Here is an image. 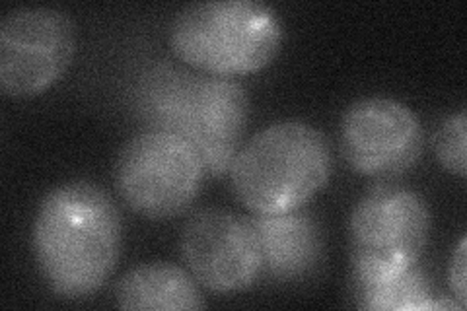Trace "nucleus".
<instances>
[{
    "label": "nucleus",
    "mask_w": 467,
    "mask_h": 311,
    "mask_svg": "<svg viewBox=\"0 0 467 311\" xmlns=\"http://www.w3.org/2000/svg\"><path fill=\"white\" fill-rule=\"evenodd\" d=\"M121 214L92 181L51 189L37 206L32 244L47 286L65 300H86L113 275L121 254Z\"/></svg>",
    "instance_id": "1"
},
{
    "label": "nucleus",
    "mask_w": 467,
    "mask_h": 311,
    "mask_svg": "<svg viewBox=\"0 0 467 311\" xmlns=\"http://www.w3.org/2000/svg\"><path fill=\"white\" fill-rule=\"evenodd\" d=\"M137 111L146 129L178 135L197 152L204 173L223 177L242 148L250 98L234 78L162 65L142 77Z\"/></svg>",
    "instance_id": "2"
},
{
    "label": "nucleus",
    "mask_w": 467,
    "mask_h": 311,
    "mask_svg": "<svg viewBox=\"0 0 467 311\" xmlns=\"http://www.w3.org/2000/svg\"><path fill=\"white\" fill-rule=\"evenodd\" d=\"M228 173L234 195L250 213H290L329 183L331 144L308 123L279 121L242 144Z\"/></svg>",
    "instance_id": "3"
},
{
    "label": "nucleus",
    "mask_w": 467,
    "mask_h": 311,
    "mask_svg": "<svg viewBox=\"0 0 467 311\" xmlns=\"http://www.w3.org/2000/svg\"><path fill=\"white\" fill-rule=\"evenodd\" d=\"M283 39L279 14L255 0L189 5L170 27V46L180 61L197 72L224 78L269 67Z\"/></svg>",
    "instance_id": "4"
},
{
    "label": "nucleus",
    "mask_w": 467,
    "mask_h": 311,
    "mask_svg": "<svg viewBox=\"0 0 467 311\" xmlns=\"http://www.w3.org/2000/svg\"><path fill=\"white\" fill-rule=\"evenodd\" d=\"M431 238V211L417 191L382 181L355 204L348 220L350 285L374 283L419 266Z\"/></svg>",
    "instance_id": "5"
},
{
    "label": "nucleus",
    "mask_w": 467,
    "mask_h": 311,
    "mask_svg": "<svg viewBox=\"0 0 467 311\" xmlns=\"http://www.w3.org/2000/svg\"><path fill=\"white\" fill-rule=\"evenodd\" d=\"M204 175L201 158L183 139L144 129L121 148L113 181L130 211L149 220H170L195 202Z\"/></svg>",
    "instance_id": "6"
},
{
    "label": "nucleus",
    "mask_w": 467,
    "mask_h": 311,
    "mask_svg": "<svg viewBox=\"0 0 467 311\" xmlns=\"http://www.w3.org/2000/svg\"><path fill=\"white\" fill-rule=\"evenodd\" d=\"M77 53L70 16L57 8H18L0 24V88L10 98L39 96L63 77Z\"/></svg>",
    "instance_id": "7"
},
{
    "label": "nucleus",
    "mask_w": 467,
    "mask_h": 311,
    "mask_svg": "<svg viewBox=\"0 0 467 311\" xmlns=\"http://www.w3.org/2000/svg\"><path fill=\"white\" fill-rule=\"evenodd\" d=\"M182 259L199 286L216 294L242 292L263 276V254L250 218L202 209L185 222Z\"/></svg>",
    "instance_id": "8"
},
{
    "label": "nucleus",
    "mask_w": 467,
    "mask_h": 311,
    "mask_svg": "<svg viewBox=\"0 0 467 311\" xmlns=\"http://www.w3.org/2000/svg\"><path fill=\"white\" fill-rule=\"evenodd\" d=\"M339 139L347 164L382 181L411 170L422 154L419 117L389 98L355 101L343 115Z\"/></svg>",
    "instance_id": "9"
},
{
    "label": "nucleus",
    "mask_w": 467,
    "mask_h": 311,
    "mask_svg": "<svg viewBox=\"0 0 467 311\" xmlns=\"http://www.w3.org/2000/svg\"><path fill=\"white\" fill-rule=\"evenodd\" d=\"M252 224L263 254V275L295 283L316 273L324 259L319 222L304 209L281 214H254Z\"/></svg>",
    "instance_id": "10"
},
{
    "label": "nucleus",
    "mask_w": 467,
    "mask_h": 311,
    "mask_svg": "<svg viewBox=\"0 0 467 311\" xmlns=\"http://www.w3.org/2000/svg\"><path fill=\"white\" fill-rule=\"evenodd\" d=\"M115 302L121 309L197 311L204 307L192 273L168 261L144 263L125 273L115 286Z\"/></svg>",
    "instance_id": "11"
},
{
    "label": "nucleus",
    "mask_w": 467,
    "mask_h": 311,
    "mask_svg": "<svg viewBox=\"0 0 467 311\" xmlns=\"http://www.w3.org/2000/svg\"><path fill=\"white\" fill-rule=\"evenodd\" d=\"M350 288H353L357 306L362 309H376V311L438 309V307L462 309L460 304L438 302L434 298V292L427 275L422 273L419 266L391 278L374 280V283L350 285Z\"/></svg>",
    "instance_id": "12"
},
{
    "label": "nucleus",
    "mask_w": 467,
    "mask_h": 311,
    "mask_svg": "<svg viewBox=\"0 0 467 311\" xmlns=\"http://www.w3.org/2000/svg\"><path fill=\"white\" fill-rule=\"evenodd\" d=\"M465 142H467V121H465V111L462 109L456 115L448 117L434 137L436 158L441 160V164L448 171L456 173L458 177H462V180L467 175Z\"/></svg>",
    "instance_id": "13"
},
{
    "label": "nucleus",
    "mask_w": 467,
    "mask_h": 311,
    "mask_svg": "<svg viewBox=\"0 0 467 311\" xmlns=\"http://www.w3.org/2000/svg\"><path fill=\"white\" fill-rule=\"evenodd\" d=\"M465 266H467V240L462 238L454 251V255H451V259H450V266H448V285H450L451 295L458 300L462 309L467 307Z\"/></svg>",
    "instance_id": "14"
}]
</instances>
